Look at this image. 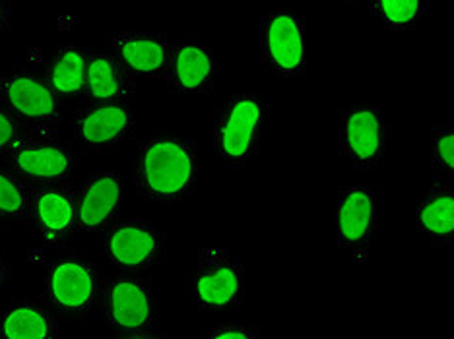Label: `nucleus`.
Listing matches in <instances>:
<instances>
[{"label":"nucleus","instance_id":"b1692460","mask_svg":"<svg viewBox=\"0 0 454 339\" xmlns=\"http://www.w3.org/2000/svg\"><path fill=\"white\" fill-rule=\"evenodd\" d=\"M200 339H261V327L251 324H222L202 332Z\"/></svg>","mask_w":454,"mask_h":339},{"label":"nucleus","instance_id":"4468645a","mask_svg":"<svg viewBox=\"0 0 454 339\" xmlns=\"http://www.w3.org/2000/svg\"><path fill=\"white\" fill-rule=\"evenodd\" d=\"M127 184L117 171L91 173L76 189V233H99L119 221Z\"/></svg>","mask_w":454,"mask_h":339},{"label":"nucleus","instance_id":"9d476101","mask_svg":"<svg viewBox=\"0 0 454 339\" xmlns=\"http://www.w3.org/2000/svg\"><path fill=\"white\" fill-rule=\"evenodd\" d=\"M385 196L371 184H344L338 189L334 223L336 241L346 250H365L383 229Z\"/></svg>","mask_w":454,"mask_h":339},{"label":"nucleus","instance_id":"f257e3e1","mask_svg":"<svg viewBox=\"0 0 454 339\" xmlns=\"http://www.w3.org/2000/svg\"><path fill=\"white\" fill-rule=\"evenodd\" d=\"M132 174L138 192L153 204L177 205L189 200L199 184L194 142L171 132L142 138Z\"/></svg>","mask_w":454,"mask_h":339},{"label":"nucleus","instance_id":"a211bd4d","mask_svg":"<svg viewBox=\"0 0 454 339\" xmlns=\"http://www.w3.org/2000/svg\"><path fill=\"white\" fill-rule=\"evenodd\" d=\"M0 339H59V316L37 297H14L0 308Z\"/></svg>","mask_w":454,"mask_h":339},{"label":"nucleus","instance_id":"c85d7f7f","mask_svg":"<svg viewBox=\"0 0 454 339\" xmlns=\"http://www.w3.org/2000/svg\"><path fill=\"white\" fill-rule=\"evenodd\" d=\"M0 86H3V74H0Z\"/></svg>","mask_w":454,"mask_h":339},{"label":"nucleus","instance_id":"f8f14e48","mask_svg":"<svg viewBox=\"0 0 454 339\" xmlns=\"http://www.w3.org/2000/svg\"><path fill=\"white\" fill-rule=\"evenodd\" d=\"M74 140L98 156L113 153L134 136L137 112L130 103H84L74 112Z\"/></svg>","mask_w":454,"mask_h":339},{"label":"nucleus","instance_id":"6e6552de","mask_svg":"<svg viewBox=\"0 0 454 339\" xmlns=\"http://www.w3.org/2000/svg\"><path fill=\"white\" fill-rule=\"evenodd\" d=\"M340 153L357 171H379L387 158L385 115L373 103L357 101L338 111Z\"/></svg>","mask_w":454,"mask_h":339},{"label":"nucleus","instance_id":"20e7f679","mask_svg":"<svg viewBox=\"0 0 454 339\" xmlns=\"http://www.w3.org/2000/svg\"><path fill=\"white\" fill-rule=\"evenodd\" d=\"M4 158L27 187L70 181L76 163L74 150L57 128H24Z\"/></svg>","mask_w":454,"mask_h":339},{"label":"nucleus","instance_id":"a878e982","mask_svg":"<svg viewBox=\"0 0 454 339\" xmlns=\"http://www.w3.org/2000/svg\"><path fill=\"white\" fill-rule=\"evenodd\" d=\"M10 16H12V4L0 0V35H3L10 26Z\"/></svg>","mask_w":454,"mask_h":339},{"label":"nucleus","instance_id":"9b49d317","mask_svg":"<svg viewBox=\"0 0 454 339\" xmlns=\"http://www.w3.org/2000/svg\"><path fill=\"white\" fill-rule=\"evenodd\" d=\"M0 105L6 107L24 128H57L63 119L55 91L43 76L29 70H14L3 76Z\"/></svg>","mask_w":454,"mask_h":339},{"label":"nucleus","instance_id":"6ab92c4d","mask_svg":"<svg viewBox=\"0 0 454 339\" xmlns=\"http://www.w3.org/2000/svg\"><path fill=\"white\" fill-rule=\"evenodd\" d=\"M416 229L431 244L452 249L454 189L449 181H433L416 205Z\"/></svg>","mask_w":454,"mask_h":339},{"label":"nucleus","instance_id":"412c9836","mask_svg":"<svg viewBox=\"0 0 454 339\" xmlns=\"http://www.w3.org/2000/svg\"><path fill=\"white\" fill-rule=\"evenodd\" d=\"M426 0H373L369 12L387 32H411L429 14Z\"/></svg>","mask_w":454,"mask_h":339},{"label":"nucleus","instance_id":"dca6fc26","mask_svg":"<svg viewBox=\"0 0 454 339\" xmlns=\"http://www.w3.org/2000/svg\"><path fill=\"white\" fill-rule=\"evenodd\" d=\"M165 80L171 94H210L215 81L212 49L194 41L173 43Z\"/></svg>","mask_w":454,"mask_h":339},{"label":"nucleus","instance_id":"2eb2a0df","mask_svg":"<svg viewBox=\"0 0 454 339\" xmlns=\"http://www.w3.org/2000/svg\"><path fill=\"white\" fill-rule=\"evenodd\" d=\"M106 49L134 78H165L168 74L171 41L165 34L111 32L106 37Z\"/></svg>","mask_w":454,"mask_h":339},{"label":"nucleus","instance_id":"f3484780","mask_svg":"<svg viewBox=\"0 0 454 339\" xmlns=\"http://www.w3.org/2000/svg\"><path fill=\"white\" fill-rule=\"evenodd\" d=\"M138 78L119 63L107 49L88 47L86 91L90 103H130L137 96Z\"/></svg>","mask_w":454,"mask_h":339},{"label":"nucleus","instance_id":"4be33fe9","mask_svg":"<svg viewBox=\"0 0 454 339\" xmlns=\"http://www.w3.org/2000/svg\"><path fill=\"white\" fill-rule=\"evenodd\" d=\"M29 210V187L10 169L0 167V218L26 221Z\"/></svg>","mask_w":454,"mask_h":339},{"label":"nucleus","instance_id":"393cba45","mask_svg":"<svg viewBox=\"0 0 454 339\" xmlns=\"http://www.w3.org/2000/svg\"><path fill=\"white\" fill-rule=\"evenodd\" d=\"M24 132V127L20 125L16 117L10 115L6 107L0 105V156H6L8 150L14 146V142Z\"/></svg>","mask_w":454,"mask_h":339},{"label":"nucleus","instance_id":"5701e85b","mask_svg":"<svg viewBox=\"0 0 454 339\" xmlns=\"http://www.w3.org/2000/svg\"><path fill=\"white\" fill-rule=\"evenodd\" d=\"M433 181H449L454 173V127L447 122L431 127Z\"/></svg>","mask_w":454,"mask_h":339},{"label":"nucleus","instance_id":"0eeeda50","mask_svg":"<svg viewBox=\"0 0 454 339\" xmlns=\"http://www.w3.org/2000/svg\"><path fill=\"white\" fill-rule=\"evenodd\" d=\"M98 304L103 320L121 335L152 332L156 304L148 277L127 272L103 277Z\"/></svg>","mask_w":454,"mask_h":339},{"label":"nucleus","instance_id":"1a4fd4ad","mask_svg":"<svg viewBox=\"0 0 454 339\" xmlns=\"http://www.w3.org/2000/svg\"><path fill=\"white\" fill-rule=\"evenodd\" d=\"M103 252L106 260L119 272L144 275L163 262L168 241L163 231L150 220H119L106 229Z\"/></svg>","mask_w":454,"mask_h":339},{"label":"nucleus","instance_id":"bb28decb","mask_svg":"<svg viewBox=\"0 0 454 339\" xmlns=\"http://www.w3.org/2000/svg\"><path fill=\"white\" fill-rule=\"evenodd\" d=\"M8 281H10V264L3 254H0V291L4 289Z\"/></svg>","mask_w":454,"mask_h":339},{"label":"nucleus","instance_id":"39448f33","mask_svg":"<svg viewBox=\"0 0 454 339\" xmlns=\"http://www.w3.org/2000/svg\"><path fill=\"white\" fill-rule=\"evenodd\" d=\"M245 270L223 246H208L196 254L191 295L208 312L239 311L245 304Z\"/></svg>","mask_w":454,"mask_h":339},{"label":"nucleus","instance_id":"cd10ccee","mask_svg":"<svg viewBox=\"0 0 454 339\" xmlns=\"http://www.w3.org/2000/svg\"><path fill=\"white\" fill-rule=\"evenodd\" d=\"M115 339H161V337L148 332V334H125V335H119Z\"/></svg>","mask_w":454,"mask_h":339},{"label":"nucleus","instance_id":"7ed1b4c3","mask_svg":"<svg viewBox=\"0 0 454 339\" xmlns=\"http://www.w3.org/2000/svg\"><path fill=\"white\" fill-rule=\"evenodd\" d=\"M103 275L86 254L65 252L45 266L43 301L57 316L80 318L98 306Z\"/></svg>","mask_w":454,"mask_h":339},{"label":"nucleus","instance_id":"aec40b11","mask_svg":"<svg viewBox=\"0 0 454 339\" xmlns=\"http://www.w3.org/2000/svg\"><path fill=\"white\" fill-rule=\"evenodd\" d=\"M86 70L88 47L68 43L49 57L43 78L59 99H74L86 91Z\"/></svg>","mask_w":454,"mask_h":339},{"label":"nucleus","instance_id":"f03ea898","mask_svg":"<svg viewBox=\"0 0 454 339\" xmlns=\"http://www.w3.org/2000/svg\"><path fill=\"white\" fill-rule=\"evenodd\" d=\"M266 127V105L259 94L227 96L214 117V150L225 167L243 169L256 158Z\"/></svg>","mask_w":454,"mask_h":339},{"label":"nucleus","instance_id":"ddd939ff","mask_svg":"<svg viewBox=\"0 0 454 339\" xmlns=\"http://www.w3.org/2000/svg\"><path fill=\"white\" fill-rule=\"evenodd\" d=\"M27 220L47 246L76 233V187L70 181L29 187Z\"/></svg>","mask_w":454,"mask_h":339},{"label":"nucleus","instance_id":"423d86ee","mask_svg":"<svg viewBox=\"0 0 454 339\" xmlns=\"http://www.w3.org/2000/svg\"><path fill=\"white\" fill-rule=\"evenodd\" d=\"M261 60L272 76L307 74V18L294 8H274L261 19Z\"/></svg>","mask_w":454,"mask_h":339}]
</instances>
